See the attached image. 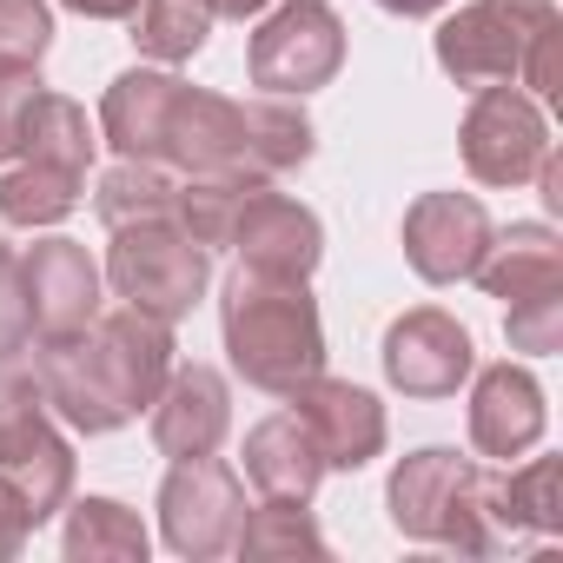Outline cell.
<instances>
[{
	"label": "cell",
	"mask_w": 563,
	"mask_h": 563,
	"mask_svg": "<svg viewBox=\"0 0 563 563\" xmlns=\"http://www.w3.org/2000/svg\"><path fill=\"white\" fill-rule=\"evenodd\" d=\"M166 372H173V325L133 306L93 319L60 345H41V365H34L47 411L87 438H107L140 411H153Z\"/></svg>",
	"instance_id": "6da1fadb"
},
{
	"label": "cell",
	"mask_w": 563,
	"mask_h": 563,
	"mask_svg": "<svg viewBox=\"0 0 563 563\" xmlns=\"http://www.w3.org/2000/svg\"><path fill=\"white\" fill-rule=\"evenodd\" d=\"M312 146H319V133H312L306 107L278 100V93L225 100V93H206V87H179L173 133H166V166L272 186L278 173L306 166Z\"/></svg>",
	"instance_id": "7a4b0ae2"
},
{
	"label": "cell",
	"mask_w": 563,
	"mask_h": 563,
	"mask_svg": "<svg viewBox=\"0 0 563 563\" xmlns=\"http://www.w3.org/2000/svg\"><path fill=\"white\" fill-rule=\"evenodd\" d=\"M219 332L225 358L252 391L292 398L306 378L325 372V325L319 299L306 292V278H272V272H232L219 299Z\"/></svg>",
	"instance_id": "3957f363"
},
{
	"label": "cell",
	"mask_w": 563,
	"mask_h": 563,
	"mask_svg": "<svg viewBox=\"0 0 563 563\" xmlns=\"http://www.w3.org/2000/svg\"><path fill=\"white\" fill-rule=\"evenodd\" d=\"M385 510H391V530L411 543H444L457 556H504L490 530V471L444 444H424L391 471Z\"/></svg>",
	"instance_id": "277c9868"
},
{
	"label": "cell",
	"mask_w": 563,
	"mask_h": 563,
	"mask_svg": "<svg viewBox=\"0 0 563 563\" xmlns=\"http://www.w3.org/2000/svg\"><path fill=\"white\" fill-rule=\"evenodd\" d=\"M100 278L113 286V299H126L133 312L179 325L206 299V286H212V252L192 232H179L173 212H159V219L113 225V245H107V272Z\"/></svg>",
	"instance_id": "5b68a950"
},
{
	"label": "cell",
	"mask_w": 563,
	"mask_h": 563,
	"mask_svg": "<svg viewBox=\"0 0 563 563\" xmlns=\"http://www.w3.org/2000/svg\"><path fill=\"white\" fill-rule=\"evenodd\" d=\"M339 67H345V21L325 0H286V8L258 14V34L245 47V74L258 93L306 100V93L332 87Z\"/></svg>",
	"instance_id": "8992f818"
},
{
	"label": "cell",
	"mask_w": 563,
	"mask_h": 563,
	"mask_svg": "<svg viewBox=\"0 0 563 563\" xmlns=\"http://www.w3.org/2000/svg\"><path fill=\"white\" fill-rule=\"evenodd\" d=\"M457 146H464V173L477 186H530L550 153V120L517 80H497V87H477V100L457 126Z\"/></svg>",
	"instance_id": "52a82bcc"
},
{
	"label": "cell",
	"mask_w": 563,
	"mask_h": 563,
	"mask_svg": "<svg viewBox=\"0 0 563 563\" xmlns=\"http://www.w3.org/2000/svg\"><path fill=\"white\" fill-rule=\"evenodd\" d=\"M556 21V0H464L438 27V67L457 87H497L517 80L530 34Z\"/></svg>",
	"instance_id": "ba28073f"
},
{
	"label": "cell",
	"mask_w": 563,
	"mask_h": 563,
	"mask_svg": "<svg viewBox=\"0 0 563 563\" xmlns=\"http://www.w3.org/2000/svg\"><path fill=\"white\" fill-rule=\"evenodd\" d=\"M245 523V484L219 457H179L159 484V537L173 556H225Z\"/></svg>",
	"instance_id": "9c48e42d"
},
{
	"label": "cell",
	"mask_w": 563,
	"mask_h": 563,
	"mask_svg": "<svg viewBox=\"0 0 563 563\" xmlns=\"http://www.w3.org/2000/svg\"><path fill=\"white\" fill-rule=\"evenodd\" d=\"M0 490L14 497L27 530L54 523L74 497V444L47 424V405L0 418Z\"/></svg>",
	"instance_id": "30bf717a"
},
{
	"label": "cell",
	"mask_w": 563,
	"mask_h": 563,
	"mask_svg": "<svg viewBox=\"0 0 563 563\" xmlns=\"http://www.w3.org/2000/svg\"><path fill=\"white\" fill-rule=\"evenodd\" d=\"M21 286H27V319L41 345H60L100 319V265L80 239H41L21 252Z\"/></svg>",
	"instance_id": "8fae6325"
},
{
	"label": "cell",
	"mask_w": 563,
	"mask_h": 563,
	"mask_svg": "<svg viewBox=\"0 0 563 563\" xmlns=\"http://www.w3.org/2000/svg\"><path fill=\"white\" fill-rule=\"evenodd\" d=\"M378 358H385L391 391H405V398H457V385L477 372L471 332L451 312H438V306H418V312L391 319Z\"/></svg>",
	"instance_id": "7c38bea8"
},
{
	"label": "cell",
	"mask_w": 563,
	"mask_h": 563,
	"mask_svg": "<svg viewBox=\"0 0 563 563\" xmlns=\"http://www.w3.org/2000/svg\"><path fill=\"white\" fill-rule=\"evenodd\" d=\"M490 212L471 192H418L405 212V258L424 286H457L490 252Z\"/></svg>",
	"instance_id": "4fadbf2b"
},
{
	"label": "cell",
	"mask_w": 563,
	"mask_h": 563,
	"mask_svg": "<svg viewBox=\"0 0 563 563\" xmlns=\"http://www.w3.org/2000/svg\"><path fill=\"white\" fill-rule=\"evenodd\" d=\"M245 272H272V278H312L319 258H325V225L312 206L272 192V186H252L239 199V219H232V239Z\"/></svg>",
	"instance_id": "5bb4252c"
},
{
	"label": "cell",
	"mask_w": 563,
	"mask_h": 563,
	"mask_svg": "<svg viewBox=\"0 0 563 563\" xmlns=\"http://www.w3.org/2000/svg\"><path fill=\"white\" fill-rule=\"evenodd\" d=\"M292 411H299V424L312 431L325 471H365V464L385 451V438H391L385 405H378L365 385H352V378H325V372L306 378V385L292 391Z\"/></svg>",
	"instance_id": "9a60e30c"
},
{
	"label": "cell",
	"mask_w": 563,
	"mask_h": 563,
	"mask_svg": "<svg viewBox=\"0 0 563 563\" xmlns=\"http://www.w3.org/2000/svg\"><path fill=\"white\" fill-rule=\"evenodd\" d=\"M543 424H550V405H543V385L530 365H484L477 385H471V444L477 457H523L543 444Z\"/></svg>",
	"instance_id": "2e32d148"
},
{
	"label": "cell",
	"mask_w": 563,
	"mask_h": 563,
	"mask_svg": "<svg viewBox=\"0 0 563 563\" xmlns=\"http://www.w3.org/2000/svg\"><path fill=\"white\" fill-rule=\"evenodd\" d=\"M232 431V391L212 365H173L153 398V444L159 457H212Z\"/></svg>",
	"instance_id": "e0dca14e"
},
{
	"label": "cell",
	"mask_w": 563,
	"mask_h": 563,
	"mask_svg": "<svg viewBox=\"0 0 563 563\" xmlns=\"http://www.w3.org/2000/svg\"><path fill=\"white\" fill-rule=\"evenodd\" d=\"M179 74L166 67H126L107 100H100V140L120 153V159H146V166H166V133H173V107H179Z\"/></svg>",
	"instance_id": "ac0fdd59"
},
{
	"label": "cell",
	"mask_w": 563,
	"mask_h": 563,
	"mask_svg": "<svg viewBox=\"0 0 563 563\" xmlns=\"http://www.w3.org/2000/svg\"><path fill=\"white\" fill-rule=\"evenodd\" d=\"M245 477L258 484V497L312 504V490L325 484V457H319L312 431L299 424V411H272L245 431Z\"/></svg>",
	"instance_id": "d6986e66"
},
{
	"label": "cell",
	"mask_w": 563,
	"mask_h": 563,
	"mask_svg": "<svg viewBox=\"0 0 563 563\" xmlns=\"http://www.w3.org/2000/svg\"><path fill=\"white\" fill-rule=\"evenodd\" d=\"M471 278H477L490 299H504V306L537 299V292H556L563 286V239L550 225H537V219H523L510 232H490V252H484V265Z\"/></svg>",
	"instance_id": "ffe728a7"
},
{
	"label": "cell",
	"mask_w": 563,
	"mask_h": 563,
	"mask_svg": "<svg viewBox=\"0 0 563 563\" xmlns=\"http://www.w3.org/2000/svg\"><path fill=\"white\" fill-rule=\"evenodd\" d=\"M490 530L504 550L556 537L563 530V504H556V457H530L523 471L497 477L490 471Z\"/></svg>",
	"instance_id": "44dd1931"
},
{
	"label": "cell",
	"mask_w": 563,
	"mask_h": 563,
	"mask_svg": "<svg viewBox=\"0 0 563 563\" xmlns=\"http://www.w3.org/2000/svg\"><path fill=\"white\" fill-rule=\"evenodd\" d=\"M93 146H100V133H93L87 107L41 87L34 107H27V120H21V133H14V153H8V159H41V166L87 173V166H93Z\"/></svg>",
	"instance_id": "7402d4cb"
},
{
	"label": "cell",
	"mask_w": 563,
	"mask_h": 563,
	"mask_svg": "<svg viewBox=\"0 0 563 563\" xmlns=\"http://www.w3.org/2000/svg\"><path fill=\"white\" fill-rule=\"evenodd\" d=\"M67 563H146L153 537L140 523V510L113 504V497H80L67 510Z\"/></svg>",
	"instance_id": "603a6c76"
},
{
	"label": "cell",
	"mask_w": 563,
	"mask_h": 563,
	"mask_svg": "<svg viewBox=\"0 0 563 563\" xmlns=\"http://www.w3.org/2000/svg\"><path fill=\"white\" fill-rule=\"evenodd\" d=\"M80 186H87V173L14 159L8 173H0V219L8 225H60L80 206Z\"/></svg>",
	"instance_id": "cb8c5ba5"
},
{
	"label": "cell",
	"mask_w": 563,
	"mask_h": 563,
	"mask_svg": "<svg viewBox=\"0 0 563 563\" xmlns=\"http://www.w3.org/2000/svg\"><path fill=\"white\" fill-rule=\"evenodd\" d=\"M232 550L252 556V563H272V556H325V530L312 523L306 504H292V497H265L258 510H245Z\"/></svg>",
	"instance_id": "d4e9b609"
},
{
	"label": "cell",
	"mask_w": 563,
	"mask_h": 563,
	"mask_svg": "<svg viewBox=\"0 0 563 563\" xmlns=\"http://www.w3.org/2000/svg\"><path fill=\"white\" fill-rule=\"evenodd\" d=\"M212 21L219 14L206 8V0H140L133 8V47L153 54L159 67H179V60H192L206 47Z\"/></svg>",
	"instance_id": "484cf974"
},
{
	"label": "cell",
	"mask_w": 563,
	"mask_h": 563,
	"mask_svg": "<svg viewBox=\"0 0 563 563\" xmlns=\"http://www.w3.org/2000/svg\"><path fill=\"white\" fill-rule=\"evenodd\" d=\"M252 186L245 179H212V173H179L173 179V219L179 232H192L206 252H225L232 239V219H239V199Z\"/></svg>",
	"instance_id": "4316f807"
},
{
	"label": "cell",
	"mask_w": 563,
	"mask_h": 563,
	"mask_svg": "<svg viewBox=\"0 0 563 563\" xmlns=\"http://www.w3.org/2000/svg\"><path fill=\"white\" fill-rule=\"evenodd\" d=\"M93 212H100L107 232L113 225H133V219H159V212H173V173L166 166H146V159H120L100 179Z\"/></svg>",
	"instance_id": "83f0119b"
},
{
	"label": "cell",
	"mask_w": 563,
	"mask_h": 563,
	"mask_svg": "<svg viewBox=\"0 0 563 563\" xmlns=\"http://www.w3.org/2000/svg\"><path fill=\"white\" fill-rule=\"evenodd\" d=\"M54 47L47 0H0V67H41Z\"/></svg>",
	"instance_id": "f1b7e54d"
},
{
	"label": "cell",
	"mask_w": 563,
	"mask_h": 563,
	"mask_svg": "<svg viewBox=\"0 0 563 563\" xmlns=\"http://www.w3.org/2000/svg\"><path fill=\"white\" fill-rule=\"evenodd\" d=\"M504 339H510V352H530V358L563 352V286L504 306Z\"/></svg>",
	"instance_id": "f546056e"
},
{
	"label": "cell",
	"mask_w": 563,
	"mask_h": 563,
	"mask_svg": "<svg viewBox=\"0 0 563 563\" xmlns=\"http://www.w3.org/2000/svg\"><path fill=\"white\" fill-rule=\"evenodd\" d=\"M21 352H34V319L21 286V252L0 239V365H21Z\"/></svg>",
	"instance_id": "4dcf8cb0"
},
{
	"label": "cell",
	"mask_w": 563,
	"mask_h": 563,
	"mask_svg": "<svg viewBox=\"0 0 563 563\" xmlns=\"http://www.w3.org/2000/svg\"><path fill=\"white\" fill-rule=\"evenodd\" d=\"M517 80L530 87L537 107H563V21H543V27L530 34Z\"/></svg>",
	"instance_id": "1f68e13d"
},
{
	"label": "cell",
	"mask_w": 563,
	"mask_h": 563,
	"mask_svg": "<svg viewBox=\"0 0 563 563\" xmlns=\"http://www.w3.org/2000/svg\"><path fill=\"white\" fill-rule=\"evenodd\" d=\"M41 93V67H0V159L14 153V133Z\"/></svg>",
	"instance_id": "d6a6232c"
},
{
	"label": "cell",
	"mask_w": 563,
	"mask_h": 563,
	"mask_svg": "<svg viewBox=\"0 0 563 563\" xmlns=\"http://www.w3.org/2000/svg\"><path fill=\"white\" fill-rule=\"evenodd\" d=\"M60 8H74L80 21H133L140 0H60Z\"/></svg>",
	"instance_id": "836d02e7"
},
{
	"label": "cell",
	"mask_w": 563,
	"mask_h": 563,
	"mask_svg": "<svg viewBox=\"0 0 563 563\" xmlns=\"http://www.w3.org/2000/svg\"><path fill=\"white\" fill-rule=\"evenodd\" d=\"M537 192H543V206L550 212H563V159H556V146L543 153V166H537Z\"/></svg>",
	"instance_id": "e575fe53"
},
{
	"label": "cell",
	"mask_w": 563,
	"mask_h": 563,
	"mask_svg": "<svg viewBox=\"0 0 563 563\" xmlns=\"http://www.w3.org/2000/svg\"><path fill=\"white\" fill-rule=\"evenodd\" d=\"M385 14H405V21H424V14H438V8H451V0H378Z\"/></svg>",
	"instance_id": "d590c367"
},
{
	"label": "cell",
	"mask_w": 563,
	"mask_h": 563,
	"mask_svg": "<svg viewBox=\"0 0 563 563\" xmlns=\"http://www.w3.org/2000/svg\"><path fill=\"white\" fill-rule=\"evenodd\" d=\"M272 8V0H212V14H225V21H258Z\"/></svg>",
	"instance_id": "8d00e7d4"
},
{
	"label": "cell",
	"mask_w": 563,
	"mask_h": 563,
	"mask_svg": "<svg viewBox=\"0 0 563 563\" xmlns=\"http://www.w3.org/2000/svg\"><path fill=\"white\" fill-rule=\"evenodd\" d=\"M206 8H212V0H206Z\"/></svg>",
	"instance_id": "74e56055"
}]
</instances>
